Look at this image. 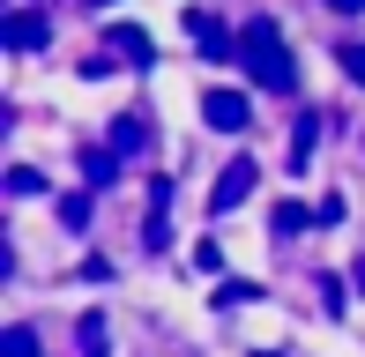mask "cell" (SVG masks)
<instances>
[{"label": "cell", "instance_id": "obj_7", "mask_svg": "<svg viewBox=\"0 0 365 357\" xmlns=\"http://www.w3.org/2000/svg\"><path fill=\"white\" fill-rule=\"evenodd\" d=\"M306 223H321V208H306V201H276L269 231H276V238H291V231H306Z\"/></svg>", "mask_w": 365, "mask_h": 357}, {"label": "cell", "instance_id": "obj_18", "mask_svg": "<svg viewBox=\"0 0 365 357\" xmlns=\"http://www.w3.org/2000/svg\"><path fill=\"white\" fill-rule=\"evenodd\" d=\"M321 8H336V15H358V8H365V0H321Z\"/></svg>", "mask_w": 365, "mask_h": 357}, {"label": "cell", "instance_id": "obj_19", "mask_svg": "<svg viewBox=\"0 0 365 357\" xmlns=\"http://www.w3.org/2000/svg\"><path fill=\"white\" fill-rule=\"evenodd\" d=\"M351 283H358V298H365V253H358V268H351Z\"/></svg>", "mask_w": 365, "mask_h": 357}, {"label": "cell", "instance_id": "obj_3", "mask_svg": "<svg viewBox=\"0 0 365 357\" xmlns=\"http://www.w3.org/2000/svg\"><path fill=\"white\" fill-rule=\"evenodd\" d=\"M202 119L217 127V134H246V127H254V105H246L239 90H202Z\"/></svg>", "mask_w": 365, "mask_h": 357}, {"label": "cell", "instance_id": "obj_10", "mask_svg": "<svg viewBox=\"0 0 365 357\" xmlns=\"http://www.w3.org/2000/svg\"><path fill=\"white\" fill-rule=\"evenodd\" d=\"M194 38H202V53H209V60H231V30L217 23V15H194Z\"/></svg>", "mask_w": 365, "mask_h": 357}, {"label": "cell", "instance_id": "obj_17", "mask_svg": "<svg viewBox=\"0 0 365 357\" xmlns=\"http://www.w3.org/2000/svg\"><path fill=\"white\" fill-rule=\"evenodd\" d=\"M336 60H343V75H351V82L365 90V45H343V53H336Z\"/></svg>", "mask_w": 365, "mask_h": 357}, {"label": "cell", "instance_id": "obj_11", "mask_svg": "<svg viewBox=\"0 0 365 357\" xmlns=\"http://www.w3.org/2000/svg\"><path fill=\"white\" fill-rule=\"evenodd\" d=\"M142 142H149V127H142V112H127V119H112V149H120V156H135Z\"/></svg>", "mask_w": 365, "mask_h": 357}, {"label": "cell", "instance_id": "obj_21", "mask_svg": "<svg viewBox=\"0 0 365 357\" xmlns=\"http://www.w3.org/2000/svg\"><path fill=\"white\" fill-rule=\"evenodd\" d=\"M254 357H276V350H254Z\"/></svg>", "mask_w": 365, "mask_h": 357}, {"label": "cell", "instance_id": "obj_12", "mask_svg": "<svg viewBox=\"0 0 365 357\" xmlns=\"http://www.w3.org/2000/svg\"><path fill=\"white\" fill-rule=\"evenodd\" d=\"M0 357H38V328H23V320H15V328L0 335Z\"/></svg>", "mask_w": 365, "mask_h": 357}, {"label": "cell", "instance_id": "obj_9", "mask_svg": "<svg viewBox=\"0 0 365 357\" xmlns=\"http://www.w3.org/2000/svg\"><path fill=\"white\" fill-rule=\"evenodd\" d=\"M82 178L90 186H120V149H90L82 156Z\"/></svg>", "mask_w": 365, "mask_h": 357}, {"label": "cell", "instance_id": "obj_14", "mask_svg": "<svg viewBox=\"0 0 365 357\" xmlns=\"http://www.w3.org/2000/svg\"><path fill=\"white\" fill-rule=\"evenodd\" d=\"M313 142H321V127H313V119H298V127H291V171L313 156Z\"/></svg>", "mask_w": 365, "mask_h": 357}, {"label": "cell", "instance_id": "obj_15", "mask_svg": "<svg viewBox=\"0 0 365 357\" xmlns=\"http://www.w3.org/2000/svg\"><path fill=\"white\" fill-rule=\"evenodd\" d=\"M38 186H45V171H30V164H15V171H8V193H15V201H30Z\"/></svg>", "mask_w": 365, "mask_h": 357}, {"label": "cell", "instance_id": "obj_20", "mask_svg": "<svg viewBox=\"0 0 365 357\" xmlns=\"http://www.w3.org/2000/svg\"><path fill=\"white\" fill-rule=\"evenodd\" d=\"M75 8H105V0H75Z\"/></svg>", "mask_w": 365, "mask_h": 357}, {"label": "cell", "instance_id": "obj_4", "mask_svg": "<svg viewBox=\"0 0 365 357\" xmlns=\"http://www.w3.org/2000/svg\"><path fill=\"white\" fill-rule=\"evenodd\" d=\"M142 246H149V253L172 246V178H149V223H142Z\"/></svg>", "mask_w": 365, "mask_h": 357}, {"label": "cell", "instance_id": "obj_2", "mask_svg": "<svg viewBox=\"0 0 365 357\" xmlns=\"http://www.w3.org/2000/svg\"><path fill=\"white\" fill-rule=\"evenodd\" d=\"M254 186H261V171L246 164V156H231V164L217 171V186H209V216H231L239 201H254Z\"/></svg>", "mask_w": 365, "mask_h": 357}, {"label": "cell", "instance_id": "obj_6", "mask_svg": "<svg viewBox=\"0 0 365 357\" xmlns=\"http://www.w3.org/2000/svg\"><path fill=\"white\" fill-rule=\"evenodd\" d=\"M112 53H120V68H149V38H142L135 23H120V30H112Z\"/></svg>", "mask_w": 365, "mask_h": 357}, {"label": "cell", "instance_id": "obj_5", "mask_svg": "<svg viewBox=\"0 0 365 357\" xmlns=\"http://www.w3.org/2000/svg\"><path fill=\"white\" fill-rule=\"evenodd\" d=\"M0 38H8V53H45V38H53V30H45L38 8H15L8 23H0Z\"/></svg>", "mask_w": 365, "mask_h": 357}, {"label": "cell", "instance_id": "obj_13", "mask_svg": "<svg viewBox=\"0 0 365 357\" xmlns=\"http://www.w3.org/2000/svg\"><path fill=\"white\" fill-rule=\"evenodd\" d=\"M217 305L231 313V305H261V283H239V275H231V283H217Z\"/></svg>", "mask_w": 365, "mask_h": 357}, {"label": "cell", "instance_id": "obj_1", "mask_svg": "<svg viewBox=\"0 0 365 357\" xmlns=\"http://www.w3.org/2000/svg\"><path fill=\"white\" fill-rule=\"evenodd\" d=\"M239 60H246V75H254L261 90H276V97H291V90H298V60H291L284 30H276L269 15H254V23L239 30Z\"/></svg>", "mask_w": 365, "mask_h": 357}, {"label": "cell", "instance_id": "obj_16", "mask_svg": "<svg viewBox=\"0 0 365 357\" xmlns=\"http://www.w3.org/2000/svg\"><path fill=\"white\" fill-rule=\"evenodd\" d=\"M60 223H75V231H82V223H90V193H68V201H60Z\"/></svg>", "mask_w": 365, "mask_h": 357}, {"label": "cell", "instance_id": "obj_8", "mask_svg": "<svg viewBox=\"0 0 365 357\" xmlns=\"http://www.w3.org/2000/svg\"><path fill=\"white\" fill-rule=\"evenodd\" d=\"M75 343H82V357H112V328H105V313H82Z\"/></svg>", "mask_w": 365, "mask_h": 357}]
</instances>
